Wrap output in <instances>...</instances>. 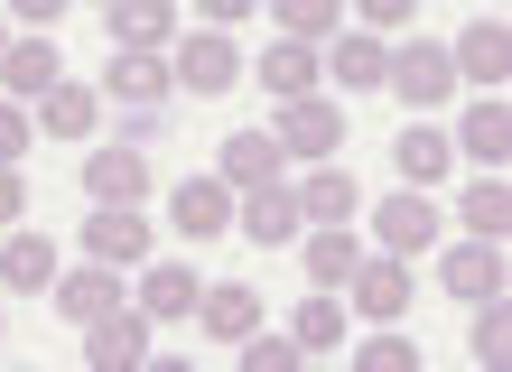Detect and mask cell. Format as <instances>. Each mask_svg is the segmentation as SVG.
<instances>
[{"instance_id":"cell-33","label":"cell","mask_w":512,"mask_h":372,"mask_svg":"<svg viewBox=\"0 0 512 372\" xmlns=\"http://www.w3.org/2000/svg\"><path fill=\"white\" fill-rule=\"evenodd\" d=\"M345 10L364 19L373 38H391V28H410V10H419V0H345Z\"/></svg>"},{"instance_id":"cell-24","label":"cell","mask_w":512,"mask_h":372,"mask_svg":"<svg viewBox=\"0 0 512 372\" xmlns=\"http://www.w3.org/2000/svg\"><path fill=\"white\" fill-rule=\"evenodd\" d=\"M196 289H205V279H196L187 261H149V279H140V307H149L159 326H177V317H196Z\"/></svg>"},{"instance_id":"cell-1","label":"cell","mask_w":512,"mask_h":372,"mask_svg":"<svg viewBox=\"0 0 512 372\" xmlns=\"http://www.w3.org/2000/svg\"><path fill=\"white\" fill-rule=\"evenodd\" d=\"M168 66H177V84H187V93H233V84H252L243 47H233V28H177Z\"/></svg>"},{"instance_id":"cell-19","label":"cell","mask_w":512,"mask_h":372,"mask_svg":"<svg viewBox=\"0 0 512 372\" xmlns=\"http://www.w3.org/2000/svg\"><path fill=\"white\" fill-rule=\"evenodd\" d=\"M252 84H270L280 103H289V93H326V56H317L308 38H280V47L252 66Z\"/></svg>"},{"instance_id":"cell-38","label":"cell","mask_w":512,"mask_h":372,"mask_svg":"<svg viewBox=\"0 0 512 372\" xmlns=\"http://www.w3.org/2000/svg\"><path fill=\"white\" fill-rule=\"evenodd\" d=\"M196 10H205V28H233L243 10H261V0H196Z\"/></svg>"},{"instance_id":"cell-31","label":"cell","mask_w":512,"mask_h":372,"mask_svg":"<svg viewBox=\"0 0 512 372\" xmlns=\"http://www.w3.org/2000/svg\"><path fill=\"white\" fill-rule=\"evenodd\" d=\"M354 363H364V372H419V345H410V335H364V345H354Z\"/></svg>"},{"instance_id":"cell-28","label":"cell","mask_w":512,"mask_h":372,"mask_svg":"<svg viewBox=\"0 0 512 372\" xmlns=\"http://www.w3.org/2000/svg\"><path fill=\"white\" fill-rule=\"evenodd\" d=\"M289 335H298V354H336L345 345V298H298V317H289Z\"/></svg>"},{"instance_id":"cell-23","label":"cell","mask_w":512,"mask_h":372,"mask_svg":"<svg viewBox=\"0 0 512 372\" xmlns=\"http://www.w3.org/2000/svg\"><path fill=\"white\" fill-rule=\"evenodd\" d=\"M94 121H103V93H94V84L66 75L56 93H38V131H47V140H84Z\"/></svg>"},{"instance_id":"cell-18","label":"cell","mask_w":512,"mask_h":372,"mask_svg":"<svg viewBox=\"0 0 512 372\" xmlns=\"http://www.w3.org/2000/svg\"><path fill=\"white\" fill-rule=\"evenodd\" d=\"M233 196H243V186H270V177H289V149L270 140V131H233L224 140V168H215Z\"/></svg>"},{"instance_id":"cell-29","label":"cell","mask_w":512,"mask_h":372,"mask_svg":"<svg viewBox=\"0 0 512 372\" xmlns=\"http://www.w3.org/2000/svg\"><path fill=\"white\" fill-rule=\"evenodd\" d=\"M457 224H466L475 242H494V233L512 224V196H503V177H494V168H485V177H475L466 196H457Z\"/></svg>"},{"instance_id":"cell-30","label":"cell","mask_w":512,"mask_h":372,"mask_svg":"<svg viewBox=\"0 0 512 372\" xmlns=\"http://www.w3.org/2000/svg\"><path fill=\"white\" fill-rule=\"evenodd\" d=\"M270 10H280V38H308V47L345 28V0H270Z\"/></svg>"},{"instance_id":"cell-11","label":"cell","mask_w":512,"mask_h":372,"mask_svg":"<svg viewBox=\"0 0 512 372\" xmlns=\"http://www.w3.org/2000/svg\"><path fill=\"white\" fill-rule=\"evenodd\" d=\"M438 279H447V298H457V307H485V298H503V252H494V242H447V252H438Z\"/></svg>"},{"instance_id":"cell-35","label":"cell","mask_w":512,"mask_h":372,"mask_svg":"<svg viewBox=\"0 0 512 372\" xmlns=\"http://www.w3.org/2000/svg\"><path fill=\"white\" fill-rule=\"evenodd\" d=\"M475 363H503V298L475 307Z\"/></svg>"},{"instance_id":"cell-13","label":"cell","mask_w":512,"mask_h":372,"mask_svg":"<svg viewBox=\"0 0 512 372\" xmlns=\"http://www.w3.org/2000/svg\"><path fill=\"white\" fill-rule=\"evenodd\" d=\"M317 56H326V84H345V93H382V75H391V47L373 28H336Z\"/></svg>"},{"instance_id":"cell-39","label":"cell","mask_w":512,"mask_h":372,"mask_svg":"<svg viewBox=\"0 0 512 372\" xmlns=\"http://www.w3.org/2000/svg\"><path fill=\"white\" fill-rule=\"evenodd\" d=\"M0 47H10V28H0Z\"/></svg>"},{"instance_id":"cell-40","label":"cell","mask_w":512,"mask_h":372,"mask_svg":"<svg viewBox=\"0 0 512 372\" xmlns=\"http://www.w3.org/2000/svg\"><path fill=\"white\" fill-rule=\"evenodd\" d=\"M103 10H112V0H103Z\"/></svg>"},{"instance_id":"cell-22","label":"cell","mask_w":512,"mask_h":372,"mask_svg":"<svg viewBox=\"0 0 512 372\" xmlns=\"http://www.w3.org/2000/svg\"><path fill=\"white\" fill-rule=\"evenodd\" d=\"M447 159H457V149H447V131H438L429 112H419L410 131L391 140V168H401V186H438V177H447Z\"/></svg>"},{"instance_id":"cell-21","label":"cell","mask_w":512,"mask_h":372,"mask_svg":"<svg viewBox=\"0 0 512 372\" xmlns=\"http://www.w3.org/2000/svg\"><path fill=\"white\" fill-rule=\"evenodd\" d=\"M112 38L140 47V56H168L177 47V0H112Z\"/></svg>"},{"instance_id":"cell-20","label":"cell","mask_w":512,"mask_h":372,"mask_svg":"<svg viewBox=\"0 0 512 372\" xmlns=\"http://www.w3.org/2000/svg\"><path fill=\"white\" fill-rule=\"evenodd\" d=\"M298 214H308V224H354V214H364V186L317 159L308 177H298Z\"/></svg>"},{"instance_id":"cell-36","label":"cell","mask_w":512,"mask_h":372,"mask_svg":"<svg viewBox=\"0 0 512 372\" xmlns=\"http://www.w3.org/2000/svg\"><path fill=\"white\" fill-rule=\"evenodd\" d=\"M66 10H75V0H10V19H19V28H38V38H47Z\"/></svg>"},{"instance_id":"cell-12","label":"cell","mask_w":512,"mask_h":372,"mask_svg":"<svg viewBox=\"0 0 512 372\" xmlns=\"http://www.w3.org/2000/svg\"><path fill=\"white\" fill-rule=\"evenodd\" d=\"M84 196H94V205H140L149 196V149L140 140L94 149V159H84Z\"/></svg>"},{"instance_id":"cell-9","label":"cell","mask_w":512,"mask_h":372,"mask_svg":"<svg viewBox=\"0 0 512 372\" xmlns=\"http://www.w3.org/2000/svg\"><path fill=\"white\" fill-rule=\"evenodd\" d=\"M168 224L187 233V242L233 233V186H224V177H177V186H168Z\"/></svg>"},{"instance_id":"cell-16","label":"cell","mask_w":512,"mask_h":372,"mask_svg":"<svg viewBox=\"0 0 512 372\" xmlns=\"http://www.w3.org/2000/svg\"><path fill=\"white\" fill-rule=\"evenodd\" d=\"M196 326L215 335V345H243V335L261 326V289H252V279H224V289H196Z\"/></svg>"},{"instance_id":"cell-26","label":"cell","mask_w":512,"mask_h":372,"mask_svg":"<svg viewBox=\"0 0 512 372\" xmlns=\"http://www.w3.org/2000/svg\"><path fill=\"white\" fill-rule=\"evenodd\" d=\"M354 261H364V233H354V224H308V279H317V289H345Z\"/></svg>"},{"instance_id":"cell-34","label":"cell","mask_w":512,"mask_h":372,"mask_svg":"<svg viewBox=\"0 0 512 372\" xmlns=\"http://www.w3.org/2000/svg\"><path fill=\"white\" fill-rule=\"evenodd\" d=\"M28 131H38V121H28L10 93H0V168H19V149H28Z\"/></svg>"},{"instance_id":"cell-14","label":"cell","mask_w":512,"mask_h":372,"mask_svg":"<svg viewBox=\"0 0 512 372\" xmlns=\"http://www.w3.org/2000/svg\"><path fill=\"white\" fill-rule=\"evenodd\" d=\"M56 84H66V56H56L38 28L0 47V93H10V103H38V93H56Z\"/></svg>"},{"instance_id":"cell-32","label":"cell","mask_w":512,"mask_h":372,"mask_svg":"<svg viewBox=\"0 0 512 372\" xmlns=\"http://www.w3.org/2000/svg\"><path fill=\"white\" fill-rule=\"evenodd\" d=\"M289 363H298V335H261V326L243 335V372H289Z\"/></svg>"},{"instance_id":"cell-4","label":"cell","mask_w":512,"mask_h":372,"mask_svg":"<svg viewBox=\"0 0 512 372\" xmlns=\"http://www.w3.org/2000/svg\"><path fill=\"white\" fill-rule=\"evenodd\" d=\"M270 140L280 149H298V159H326V149H345V112H336V93H289L280 103V121H270Z\"/></svg>"},{"instance_id":"cell-25","label":"cell","mask_w":512,"mask_h":372,"mask_svg":"<svg viewBox=\"0 0 512 372\" xmlns=\"http://www.w3.org/2000/svg\"><path fill=\"white\" fill-rule=\"evenodd\" d=\"M457 149H466L475 168H503L512 121H503V103H494V93H475V103H466V121H457Z\"/></svg>"},{"instance_id":"cell-10","label":"cell","mask_w":512,"mask_h":372,"mask_svg":"<svg viewBox=\"0 0 512 372\" xmlns=\"http://www.w3.org/2000/svg\"><path fill=\"white\" fill-rule=\"evenodd\" d=\"M168 93H177V66H168V56H140V47H122V56H112V66H103V103L159 112Z\"/></svg>"},{"instance_id":"cell-7","label":"cell","mask_w":512,"mask_h":372,"mask_svg":"<svg viewBox=\"0 0 512 372\" xmlns=\"http://www.w3.org/2000/svg\"><path fill=\"white\" fill-rule=\"evenodd\" d=\"M149 326H159V317H149L140 298H122L112 317H94V326H84V354H94L103 372H131V363H149Z\"/></svg>"},{"instance_id":"cell-15","label":"cell","mask_w":512,"mask_h":372,"mask_svg":"<svg viewBox=\"0 0 512 372\" xmlns=\"http://www.w3.org/2000/svg\"><path fill=\"white\" fill-rule=\"evenodd\" d=\"M447 66H457V84L494 93V84L512 75V38H503V19H475V28H457V47H447Z\"/></svg>"},{"instance_id":"cell-8","label":"cell","mask_w":512,"mask_h":372,"mask_svg":"<svg viewBox=\"0 0 512 372\" xmlns=\"http://www.w3.org/2000/svg\"><path fill=\"white\" fill-rule=\"evenodd\" d=\"M47 298H56V317H66V326H94V317H112L131 289L112 279V261H84V270H56V279H47Z\"/></svg>"},{"instance_id":"cell-6","label":"cell","mask_w":512,"mask_h":372,"mask_svg":"<svg viewBox=\"0 0 512 372\" xmlns=\"http://www.w3.org/2000/svg\"><path fill=\"white\" fill-rule=\"evenodd\" d=\"M298 224H308V214H298V186H289V177H270V186H243V196H233V233H252L261 252L298 242Z\"/></svg>"},{"instance_id":"cell-37","label":"cell","mask_w":512,"mask_h":372,"mask_svg":"<svg viewBox=\"0 0 512 372\" xmlns=\"http://www.w3.org/2000/svg\"><path fill=\"white\" fill-rule=\"evenodd\" d=\"M19 214H28V177L0 168V224H19Z\"/></svg>"},{"instance_id":"cell-5","label":"cell","mask_w":512,"mask_h":372,"mask_svg":"<svg viewBox=\"0 0 512 372\" xmlns=\"http://www.w3.org/2000/svg\"><path fill=\"white\" fill-rule=\"evenodd\" d=\"M438 224H447V214L429 205V186H401V196L373 205V252L410 261V252H429V242H438Z\"/></svg>"},{"instance_id":"cell-3","label":"cell","mask_w":512,"mask_h":372,"mask_svg":"<svg viewBox=\"0 0 512 372\" xmlns=\"http://www.w3.org/2000/svg\"><path fill=\"white\" fill-rule=\"evenodd\" d=\"M345 307L364 326H401L410 317V261H391V252H364L345 270Z\"/></svg>"},{"instance_id":"cell-17","label":"cell","mask_w":512,"mask_h":372,"mask_svg":"<svg viewBox=\"0 0 512 372\" xmlns=\"http://www.w3.org/2000/svg\"><path fill=\"white\" fill-rule=\"evenodd\" d=\"M84 252L94 261H149V214L140 205H94V224H84Z\"/></svg>"},{"instance_id":"cell-2","label":"cell","mask_w":512,"mask_h":372,"mask_svg":"<svg viewBox=\"0 0 512 372\" xmlns=\"http://www.w3.org/2000/svg\"><path fill=\"white\" fill-rule=\"evenodd\" d=\"M391 93H401L410 112H447V93H457V66H447V38H410V47H391Z\"/></svg>"},{"instance_id":"cell-27","label":"cell","mask_w":512,"mask_h":372,"mask_svg":"<svg viewBox=\"0 0 512 372\" xmlns=\"http://www.w3.org/2000/svg\"><path fill=\"white\" fill-rule=\"evenodd\" d=\"M56 270H66V261H56L47 233H10V242H0V289H47Z\"/></svg>"}]
</instances>
